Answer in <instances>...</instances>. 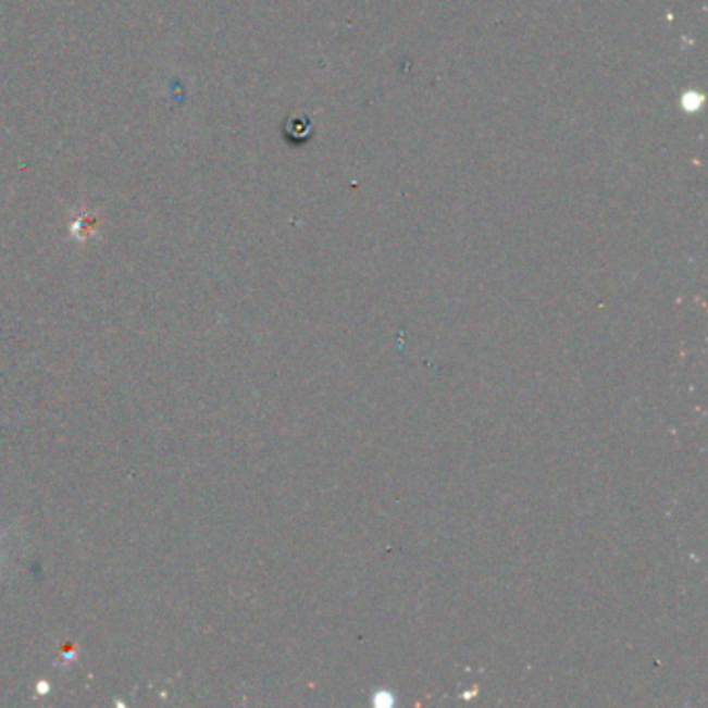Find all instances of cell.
<instances>
[{
  "mask_svg": "<svg viewBox=\"0 0 708 708\" xmlns=\"http://www.w3.org/2000/svg\"><path fill=\"white\" fill-rule=\"evenodd\" d=\"M7 534H9V532H2V534H0V547H2L4 538H7ZM0 561H2V555H0ZM0 577H2V571H0Z\"/></svg>",
  "mask_w": 708,
  "mask_h": 708,
  "instance_id": "obj_2",
  "label": "cell"
},
{
  "mask_svg": "<svg viewBox=\"0 0 708 708\" xmlns=\"http://www.w3.org/2000/svg\"><path fill=\"white\" fill-rule=\"evenodd\" d=\"M73 657H75V650H73V646H71V648H69V646H65V650H63V659H65V662L73 661Z\"/></svg>",
  "mask_w": 708,
  "mask_h": 708,
  "instance_id": "obj_1",
  "label": "cell"
}]
</instances>
